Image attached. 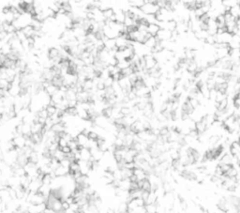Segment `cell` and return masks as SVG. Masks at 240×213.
<instances>
[{
    "label": "cell",
    "mask_w": 240,
    "mask_h": 213,
    "mask_svg": "<svg viewBox=\"0 0 240 213\" xmlns=\"http://www.w3.org/2000/svg\"><path fill=\"white\" fill-rule=\"evenodd\" d=\"M145 5L140 9L141 11L145 15H156L157 12L160 11L159 6L157 5V1H145Z\"/></svg>",
    "instance_id": "cell-1"
},
{
    "label": "cell",
    "mask_w": 240,
    "mask_h": 213,
    "mask_svg": "<svg viewBox=\"0 0 240 213\" xmlns=\"http://www.w3.org/2000/svg\"><path fill=\"white\" fill-rule=\"evenodd\" d=\"M144 58L145 61V70H147V72H149V70L156 68L157 65L159 64L157 62L155 57H153V55H145V57H144Z\"/></svg>",
    "instance_id": "cell-2"
},
{
    "label": "cell",
    "mask_w": 240,
    "mask_h": 213,
    "mask_svg": "<svg viewBox=\"0 0 240 213\" xmlns=\"http://www.w3.org/2000/svg\"><path fill=\"white\" fill-rule=\"evenodd\" d=\"M172 37H173V32L166 29H161V28L156 36L157 39L159 40V42H168V40H170L172 39Z\"/></svg>",
    "instance_id": "cell-3"
},
{
    "label": "cell",
    "mask_w": 240,
    "mask_h": 213,
    "mask_svg": "<svg viewBox=\"0 0 240 213\" xmlns=\"http://www.w3.org/2000/svg\"><path fill=\"white\" fill-rule=\"evenodd\" d=\"M207 128H208V125L206 123L205 118H203L200 121L196 122V131H198L199 134L205 133L206 131H207Z\"/></svg>",
    "instance_id": "cell-4"
},
{
    "label": "cell",
    "mask_w": 240,
    "mask_h": 213,
    "mask_svg": "<svg viewBox=\"0 0 240 213\" xmlns=\"http://www.w3.org/2000/svg\"><path fill=\"white\" fill-rule=\"evenodd\" d=\"M160 30V27L159 24H149L148 27H147V33H149L152 37H156Z\"/></svg>",
    "instance_id": "cell-5"
},
{
    "label": "cell",
    "mask_w": 240,
    "mask_h": 213,
    "mask_svg": "<svg viewBox=\"0 0 240 213\" xmlns=\"http://www.w3.org/2000/svg\"><path fill=\"white\" fill-rule=\"evenodd\" d=\"M54 175L57 177H64L66 176H69V169L67 168V167H64L62 165H60L59 167H57V169L54 171Z\"/></svg>",
    "instance_id": "cell-6"
},
{
    "label": "cell",
    "mask_w": 240,
    "mask_h": 213,
    "mask_svg": "<svg viewBox=\"0 0 240 213\" xmlns=\"http://www.w3.org/2000/svg\"><path fill=\"white\" fill-rule=\"evenodd\" d=\"M76 140H77L79 146H83V148H86L87 146V144L89 142V139H88V136L85 135L84 133H80L77 137H76Z\"/></svg>",
    "instance_id": "cell-7"
},
{
    "label": "cell",
    "mask_w": 240,
    "mask_h": 213,
    "mask_svg": "<svg viewBox=\"0 0 240 213\" xmlns=\"http://www.w3.org/2000/svg\"><path fill=\"white\" fill-rule=\"evenodd\" d=\"M159 42V40L157 39V38L156 37H151V38H149L148 39L146 40V42L144 43V45L147 48V49H149V50H153L155 48V46L157 45V43Z\"/></svg>",
    "instance_id": "cell-8"
},
{
    "label": "cell",
    "mask_w": 240,
    "mask_h": 213,
    "mask_svg": "<svg viewBox=\"0 0 240 213\" xmlns=\"http://www.w3.org/2000/svg\"><path fill=\"white\" fill-rule=\"evenodd\" d=\"M80 154H81V160L85 161H88L92 157L90 149L86 148H84L83 149H82L80 151Z\"/></svg>",
    "instance_id": "cell-9"
},
{
    "label": "cell",
    "mask_w": 240,
    "mask_h": 213,
    "mask_svg": "<svg viewBox=\"0 0 240 213\" xmlns=\"http://www.w3.org/2000/svg\"><path fill=\"white\" fill-rule=\"evenodd\" d=\"M58 89H59V88L55 87L54 85H53V84H50V85H48V87H46L44 90H45V92L47 93V95H49L50 97H52L53 95H54L55 93L57 92V90H58Z\"/></svg>",
    "instance_id": "cell-10"
},
{
    "label": "cell",
    "mask_w": 240,
    "mask_h": 213,
    "mask_svg": "<svg viewBox=\"0 0 240 213\" xmlns=\"http://www.w3.org/2000/svg\"><path fill=\"white\" fill-rule=\"evenodd\" d=\"M145 2L144 0H132V1L129 2V4H130V6H131V8H135V9H141L145 5Z\"/></svg>",
    "instance_id": "cell-11"
},
{
    "label": "cell",
    "mask_w": 240,
    "mask_h": 213,
    "mask_svg": "<svg viewBox=\"0 0 240 213\" xmlns=\"http://www.w3.org/2000/svg\"><path fill=\"white\" fill-rule=\"evenodd\" d=\"M230 13H231L233 16L236 19L240 18V8L238 5H236V6H234L233 8L230 9Z\"/></svg>",
    "instance_id": "cell-12"
},
{
    "label": "cell",
    "mask_w": 240,
    "mask_h": 213,
    "mask_svg": "<svg viewBox=\"0 0 240 213\" xmlns=\"http://www.w3.org/2000/svg\"><path fill=\"white\" fill-rule=\"evenodd\" d=\"M45 109L47 110V113L49 115V118L54 115L55 114H57V112H58L57 107V106H54V105H48Z\"/></svg>",
    "instance_id": "cell-13"
},
{
    "label": "cell",
    "mask_w": 240,
    "mask_h": 213,
    "mask_svg": "<svg viewBox=\"0 0 240 213\" xmlns=\"http://www.w3.org/2000/svg\"><path fill=\"white\" fill-rule=\"evenodd\" d=\"M158 203L156 204H150V205H145V209L146 212L148 213H158Z\"/></svg>",
    "instance_id": "cell-14"
},
{
    "label": "cell",
    "mask_w": 240,
    "mask_h": 213,
    "mask_svg": "<svg viewBox=\"0 0 240 213\" xmlns=\"http://www.w3.org/2000/svg\"><path fill=\"white\" fill-rule=\"evenodd\" d=\"M142 190L143 191H151V190H152V184H151V182L149 181L148 179H146L144 180Z\"/></svg>",
    "instance_id": "cell-15"
},
{
    "label": "cell",
    "mask_w": 240,
    "mask_h": 213,
    "mask_svg": "<svg viewBox=\"0 0 240 213\" xmlns=\"http://www.w3.org/2000/svg\"><path fill=\"white\" fill-rule=\"evenodd\" d=\"M53 177L51 176V175L50 174H47V175H44V176H43V179H42V184H44V185H48V186H51V184H52V182H53Z\"/></svg>",
    "instance_id": "cell-16"
},
{
    "label": "cell",
    "mask_w": 240,
    "mask_h": 213,
    "mask_svg": "<svg viewBox=\"0 0 240 213\" xmlns=\"http://www.w3.org/2000/svg\"><path fill=\"white\" fill-rule=\"evenodd\" d=\"M102 13H103V16H104L105 21H106V20H110L112 17L114 16L115 11H114L113 9H106V11H102Z\"/></svg>",
    "instance_id": "cell-17"
},
{
    "label": "cell",
    "mask_w": 240,
    "mask_h": 213,
    "mask_svg": "<svg viewBox=\"0 0 240 213\" xmlns=\"http://www.w3.org/2000/svg\"><path fill=\"white\" fill-rule=\"evenodd\" d=\"M88 139L89 140H93V141H97L99 139V137L100 136L98 135V133H96V131H90L89 133H88Z\"/></svg>",
    "instance_id": "cell-18"
},
{
    "label": "cell",
    "mask_w": 240,
    "mask_h": 213,
    "mask_svg": "<svg viewBox=\"0 0 240 213\" xmlns=\"http://www.w3.org/2000/svg\"><path fill=\"white\" fill-rule=\"evenodd\" d=\"M69 145V142L66 140L65 138H60L59 141H58V146H59V148H63L65 146H67Z\"/></svg>",
    "instance_id": "cell-19"
},
{
    "label": "cell",
    "mask_w": 240,
    "mask_h": 213,
    "mask_svg": "<svg viewBox=\"0 0 240 213\" xmlns=\"http://www.w3.org/2000/svg\"><path fill=\"white\" fill-rule=\"evenodd\" d=\"M69 209H70V205L66 200L62 201V210L63 211H67Z\"/></svg>",
    "instance_id": "cell-20"
},
{
    "label": "cell",
    "mask_w": 240,
    "mask_h": 213,
    "mask_svg": "<svg viewBox=\"0 0 240 213\" xmlns=\"http://www.w3.org/2000/svg\"><path fill=\"white\" fill-rule=\"evenodd\" d=\"M59 149L62 150V152H63V153H64L65 155H66V154H69V153H70V152H72V150H71V148H69V146H65V148H59Z\"/></svg>",
    "instance_id": "cell-21"
},
{
    "label": "cell",
    "mask_w": 240,
    "mask_h": 213,
    "mask_svg": "<svg viewBox=\"0 0 240 213\" xmlns=\"http://www.w3.org/2000/svg\"><path fill=\"white\" fill-rule=\"evenodd\" d=\"M43 213H57V212H55V211L53 210L52 209H47V207H46V209L44 210Z\"/></svg>",
    "instance_id": "cell-22"
},
{
    "label": "cell",
    "mask_w": 240,
    "mask_h": 213,
    "mask_svg": "<svg viewBox=\"0 0 240 213\" xmlns=\"http://www.w3.org/2000/svg\"><path fill=\"white\" fill-rule=\"evenodd\" d=\"M236 36H237V37L240 39V30H238V31L236 32Z\"/></svg>",
    "instance_id": "cell-23"
},
{
    "label": "cell",
    "mask_w": 240,
    "mask_h": 213,
    "mask_svg": "<svg viewBox=\"0 0 240 213\" xmlns=\"http://www.w3.org/2000/svg\"><path fill=\"white\" fill-rule=\"evenodd\" d=\"M238 6H239V8H240V1H238Z\"/></svg>",
    "instance_id": "cell-24"
},
{
    "label": "cell",
    "mask_w": 240,
    "mask_h": 213,
    "mask_svg": "<svg viewBox=\"0 0 240 213\" xmlns=\"http://www.w3.org/2000/svg\"><path fill=\"white\" fill-rule=\"evenodd\" d=\"M239 51H240V49H239Z\"/></svg>",
    "instance_id": "cell-25"
}]
</instances>
